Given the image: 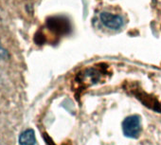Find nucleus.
<instances>
[{
    "label": "nucleus",
    "instance_id": "1",
    "mask_svg": "<svg viewBox=\"0 0 161 145\" xmlns=\"http://www.w3.org/2000/svg\"><path fill=\"white\" fill-rule=\"evenodd\" d=\"M122 131L124 136L127 137H138L142 131L141 118L138 115H132L127 117L122 122Z\"/></svg>",
    "mask_w": 161,
    "mask_h": 145
},
{
    "label": "nucleus",
    "instance_id": "2",
    "mask_svg": "<svg viewBox=\"0 0 161 145\" xmlns=\"http://www.w3.org/2000/svg\"><path fill=\"white\" fill-rule=\"evenodd\" d=\"M100 19L104 27L113 31H118L124 25V20L121 15L113 14L107 12H103L100 14Z\"/></svg>",
    "mask_w": 161,
    "mask_h": 145
},
{
    "label": "nucleus",
    "instance_id": "3",
    "mask_svg": "<svg viewBox=\"0 0 161 145\" xmlns=\"http://www.w3.org/2000/svg\"><path fill=\"white\" fill-rule=\"evenodd\" d=\"M19 144L20 145H35L36 137L35 133L32 129H27L22 132L19 136Z\"/></svg>",
    "mask_w": 161,
    "mask_h": 145
},
{
    "label": "nucleus",
    "instance_id": "4",
    "mask_svg": "<svg viewBox=\"0 0 161 145\" xmlns=\"http://www.w3.org/2000/svg\"><path fill=\"white\" fill-rule=\"evenodd\" d=\"M8 57H9V54H8L7 50L4 49V48L2 47V46L0 45V58L6 59V58H8Z\"/></svg>",
    "mask_w": 161,
    "mask_h": 145
}]
</instances>
